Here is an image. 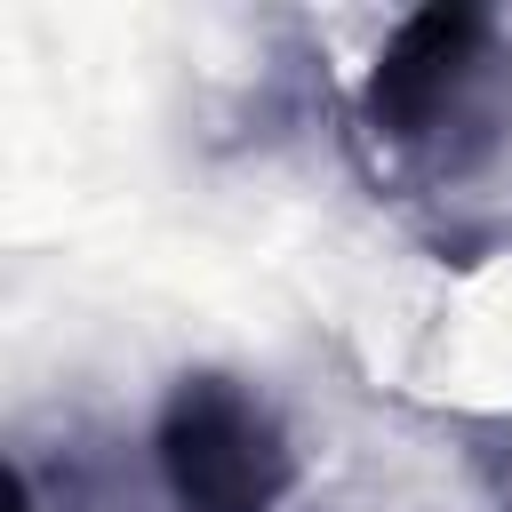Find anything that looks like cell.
<instances>
[{
    "mask_svg": "<svg viewBox=\"0 0 512 512\" xmlns=\"http://www.w3.org/2000/svg\"><path fill=\"white\" fill-rule=\"evenodd\" d=\"M368 120L384 144L416 152L424 168H472L504 120V56H496V24L472 8H432L416 16L392 56L376 64L368 88Z\"/></svg>",
    "mask_w": 512,
    "mask_h": 512,
    "instance_id": "obj_1",
    "label": "cell"
},
{
    "mask_svg": "<svg viewBox=\"0 0 512 512\" xmlns=\"http://www.w3.org/2000/svg\"><path fill=\"white\" fill-rule=\"evenodd\" d=\"M160 472L184 512H256L288 480V448L272 416L224 384V376H184L168 424H160Z\"/></svg>",
    "mask_w": 512,
    "mask_h": 512,
    "instance_id": "obj_2",
    "label": "cell"
}]
</instances>
